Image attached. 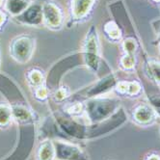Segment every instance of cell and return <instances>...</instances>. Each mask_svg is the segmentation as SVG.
Wrapping results in <instances>:
<instances>
[{"mask_svg":"<svg viewBox=\"0 0 160 160\" xmlns=\"http://www.w3.org/2000/svg\"><path fill=\"white\" fill-rule=\"evenodd\" d=\"M121 108L120 100L115 98L98 97L88 98L84 102L86 122L93 124L105 121Z\"/></svg>","mask_w":160,"mask_h":160,"instance_id":"cell-1","label":"cell"},{"mask_svg":"<svg viewBox=\"0 0 160 160\" xmlns=\"http://www.w3.org/2000/svg\"><path fill=\"white\" fill-rule=\"evenodd\" d=\"M82 56L86 67L92 72L97 73L99 70L101 58L99 39L97 28L95 26H91L85 36Z\"/></svg>","mask_w":160,"mask_h":160,"instance_id":"cell-2","label":"cell"},{"mask_svg":"<svg viewBox=\"0 0 160 160\" xmlns=\"http://www.w3.org/2000/svg\"><path fill=\"white\" fill-rule=\"evenodd\" d=\"M36 48V39L28 34L14 37L9 44L11 57L19 64H26L31 60Z\"/></svg>","mask_w":160,"mask_h":160,"instance_id":"cell-3","label":"cell"},{"mask_svg":"<svg viewBox=\"0 0 160 160\" xmlns=\"http://www.w3.org/2000/svg\"><path fill=\"white\" fill-rule=\"evenodd\" d=\"M128 121V116L122 107H121L113 116L98 123H87V140L95 139L115 131Z\"/></svg>","mask_w":160,"mask_h":160,"instance_id":"cell-4","label":"cell"},{"mask_svg":"<svg viewBox=\"0 0 160 160\" xmlns=\"http://www.w3.org/2000/svg\"><path fill=\"white\" fill-rule=\"evenodd\" d=\"M56 123L67 136L78 140H87V122H81L72 117L57 116Z\"/></svg>","mask_w":160,"mask_h":160,"instance_id":"cell-5","label":"cell"},{"mask_svg":"<svg viewBox=\"0 0 160 160\" xmlns=\"http://www.w3.org/2000/svg\"><path fill=\"white\" fill-rule=\"evenodd\" d=\"M64 22L61 7L54 1L42 2V24L51 30H59Z\"/></svg>","mask_w":160,"mask_h":160,"instance_id":"cell-6","label":"cell"},{"mask_svg":"<svg viewBox=\"0 0 160 160\" xmlns=\"http://www.w3.org/2000/svg\"><path fill=\"white\" fill-rule=\"evenodd\" d=\"M54 147L58 160H89L88 154L75 144L56 140Z\"/></svg>","mask_w":160,"mask_h":160,"instance_id":"cell-7","label":"cell"},{"mask_svg":"<svg viewBox=\"0 0 160 160\" xmlns=\"http://www.w3.org/2000/svg\"><path fill=\"white\" fill-rule=\"evenodd\" d=\"M120 81L116 73L110 72L104 77L100 78L92 86H90L85 92V97L88 98H93L98 97H102L107 93L115 90L117 83Z\"/></svg>","mask_w":160,"mask_h":160,"instance_id":"cell-8","label":"cell"},{"mask_svg":"<svg viewBox=\"0 0 160 160\" xmlns=\"http://www.w3.org/2000/svg\"><path fill=\"white\" fill-rule=\"evenodd\" d=\"M20 24L38 27L42 24V3L32 2L23 13L15 18Z\"/></svg>","mask_w":160,"mask_h":160,"instance_id":"cell-9","label":"cell"},{"mask_svg":"<svg viewBox=\"0 0 160 160\" xmlns=\"http://www.w3.org/2000/svg\"><path fill=\"white\" fill-rule=\"evenodd\" d=\"M132 120L141 127H148L155 122L157 114L150 103H138L132 109Z\"/></svg>","mask_w":160,"mask_h":160,"instance_id":"cell-10","label":"cell"},{"mask_svg":"<svg viewBox=\"0 0 160 160\" xmlns=\"http://www.w3.org/2000/svg\"><path fill=\"white\" fill-rule=\"evenodd\" d=\"M96 0H71L72 19L79 21L87 18L92 12Z\"/></svg>","mask_w":160,"mask_h":160,"instance_id":"cell-11","label":"cell"},{"mask_svg":"<svg viewBox=\"0 0 160 160\" xmlns=\"http://www.w3.org/2000/svg\"><path fill=\"white\" fill-rule=\"evenodd\" d=\"M115 91L120 96L136 98L143 93V87L138 80H120L115 87Z\"/></svg>","mask_w":160,"mask_h":160,"instance_id":"cell-12","label":"cell"},{"mask_svg":"<svg viewBox=\"0 0 160 160\" xmlns=\"http://www.w3.org/2000/svg\"><path fill=\"white\" fill-rule=\"evenodd\" d=\"M31 0H5L4 11L14 18L19 16L29 7Z\"/></svg>","mask_w":160,"mask_h":160,"instance_id":"cell-13","label":"cell"},{"mask_svg":"<svg viewBox=\"0 0 160 160\" xmlns=\"http://www.w3.org/2000/svg\"><path fill=\"white\" fill-rule=\"evenodd\" d=\"M56 158V152L54 142L48 139L42 141L37 150L36 159L37 160H54Z\"/></svg>","mask_w":160,"mask_h":160,"instance_id":"cell-14","label":"cell"},{"mask_svg":"<svg viewBox=\"0 0 160 160\" xmlns=\"http://www.w3.org/2000/svg\"><path fill=\"white\" fill-rule=\"evenodd\" d=\"M145 72L148 78L160 86V62L148 58L145 61Z\"/></svg>","mask_w":160,"mask_h":160,"instance_id":"cell-15","label":"cell"},{"mask_svg":"<svg viewBox=\"0 0 160 160\" xmlns=\"http://www.w3.org/2000/svg\"><path fill=\"white\" fill-rule=\"evenodd\" d=\"M12 107V115L13 119L18 122H33V113L24 105L16 104Z\"/></svg>","mask_w":160,"mask_h":160,"instance_id":"cell-16","label":"cell"},{"mask_svg":"<svg viewBox=\"0 0 160 160\" xmlns=\"http://www.w3.org/2000/svg\"><path fill=\"white\" fill-rule=\"evenodd\" d=\"M103 32L106 38L112 42H120L122 38V31L114 20H109L106 22L103 26Z\"/></svg>","mask_w":160,"mask_h":160,"instance_id":"cell-17","label":"cell"},{"mask_svg":"<svg viewBox=\"0 0 160 160\" xmlns=\"http://www.w3.org/2000/svg\"><path fill=\"white\" fill-rule=\"evenodd\" d=\"M25 77L28 85L33 89L44 84V74L39 68H32L28 71L25 74Z\"/></svg>","mask_w":160,"mask_h":160,"instance_id":"cell-18","label":"cell"},{"mask_svg":"<svg viewBox=\"0 0 160 160\" xmlns=\"http://www.w3.org/2000/svg\"><path fill=\"white\" fill-rule=\"evenodd\" d=\"M136 55L134 54H122L119 60L120 68L125 72H132L136 67Z\"/></svg>","mask_w":160,"mask_h":160,"instance_id":"cell-19","label":"cell"},{"mask_svg":"<svg viewBox=\"0 0 160 160\" xmlns=\"http://www.w3.org/2000/svg\"><path fill=\"white\" fill-rule=\"evenodd\" d=\"M66 113L68 116L77 119L84 115V102H73V103H68L65 106Z\"/></svg>","mask_w":160,"mask_h":160,"instance_id":"cell-20","label":"cell"},{"mask_svg":"<svg viewBox=\"0 0 160 160\" xmlns=\"http://www.w3.org/2000/svg\"><path fill=\"white\" fill-rule=\"evenodd\" d=\"M122 48L124 54L136 55V52L138 51V48H139L138 41H137L136 38H133V37L124 38L122 42Z\"/></svg>","mask_w":160,"mask_h":160,"instance_id":"cell-21","label":"cell"},{"mask_svg":"<svg viewBox=\"0 0 160 160\" xmlns=\"http://www.w3.org/2000/svg\"><path fill=\"white\" fill-rule=\"evenodd\" d=\"M13 120L12 107L7 103H0V127H7Z\"/></svg>","mask_w":160,"mask_h":160,"instance_id":"cell-22","label":"cell"},{"mask_svg":"<svg viewBox=\"0 0 160 160\" xmlns=\"http://www.w3.org/2000/svg\"><path fill=\"white\" fill-rule=\"evenodd\" d=\"M34 97L39 101H44L47 100L49 97V90L48 87L45 86V84L37 87L34 89Z\"/></svg>","mask_w":160,"mask_h":160,"instance_id":"cell-23","label":"cell"},{"mask_svg":"<svg viewBox=\"0 0 160 160\" xmlns=\"http://www.w3.org/2000/svg\"><path fill=\"white\" fill-rule=\"evenodd\" d=\"M70 97V90L67 87H59L58 89L55 90V92L52 95V98L55 101H64L66 98Z\"/></svg>","mask_w":160,"mask_h":160,"instance_id":"cell-24","label":"cell"},{"mask_svg":"<svg viewBox=\"0 0 160 160\" xmlns=\"http://www.w3.org/2000/svg\"><path fill=\"white\" fill-rule=\"evenodd\" d=\"M148 102H150V104L155 110L157 116L160 117V96L158 95L148 96Z\"/></svg>","mask_w":160,"mask_h":160,"instance_id":"cell-25","label":"cell"},{"mask_svg":"<svg viewBox=\"0 0 160 160\" xmlns=\"http://www.w3.org/2000/svg\"><path fill=\"white\" fill-rule=\"evenodd\" d=\"M7 18H8L7 13L6 12H3V11L0 10V30H1L2 27L5 25L6 21H7Z\"/></svg>","mask_w":160,"mask_h":160,"instance_id":"cell-26","label":"cell"},{"mask_svg":"<svg viewBox=\"0 0 160 160\" xmlns=\"http://www.w3.org/2000/svg\"><path fill=\"white\" fill-rule=\"evenodd\" d=\"M145 160H160V155L158 153H150L148 154L145 158Z\"/></svg>","mask_w":160,"mask_h":160,"instance_id":"cell-27","label":"cell"},{"mask_svg":"<svg viewBox=\"0 0 160 160\" xmlns=\"http://www.w3.org/2000/svg\"><path fill=\"white\" fill-rule=\"evenodd\" d=\"M4 2H5V0H0V8H1L2 5H4Z\"/></svg>","mask_w":160,"mask_h":160,"instance_id":"cell-28","label":"cell"},{"mask_svg":"<svg viewBox=\"0 0 160 160\" xmlns=\"http://www.w3.org/2000/svg\"><path fill=\"white\" fill-rule=\"evenodd\" d=\"M158 49H159V51H160V42H158Z\"/></svg>","mask_w":160,"mask_h":160,"instance_id":"cell-29","label":"cell"},{"mask_svg":"<svg viewBox=\"0 0 160 160\" xmlns=\"http://www.w3.org/2000/svg\"><path fill=\"white\" fill-rule=\"evenodd\" d=\"M153 1H154V2H157V3H159V2H160V0H153Z\"/></svg>","mask_w":160,"mask_h":160,"instance_id":"cell-30","label":"cell"},{"mask_svg":"<svg viewBox=\"0 0 160 160\" xmlns=\"http://www.w3.org/2000/svg\"><path fill=\"white\" fill-rule=\"evenodd\" d=\"M0 63H1V57H0Z\"/></svg>","mask_w":160,"mask_h":160,"instance_id":"cell-31","label":"cell"}]
</instances>
